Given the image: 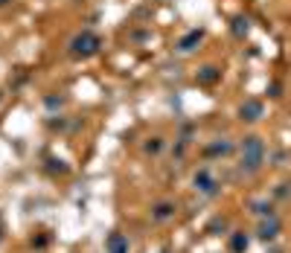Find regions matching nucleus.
Segmentation results:
<instances>
[{
	"mask_svg": "<svg viewBox=\"0 0 291 253\" xmlns=\"http://www.w3.org/2000/svg\"><path fill=\"white\" fill-rule=\"evenodd\" d=\"M277 198H291V184H279Z\"/></svg>",
	"mask_w": 291,
	"mask_h": 253,
	"instance_id": "nucleus-15",
	"label": "nucleus"
},
{
	"mask_svg": "<svg viewBox=\"0 0 291 253\" xmlns=\"http://www.w3.org/2000/svg\"><path fill=\"white\" fill-rule=\"evenodd\" d=\"M247 247H251V236L247 233H242V230L230 233V253H244Z\"/></svg>",
	"mask_w": 291,
	"mask_h": 253,
	"instance_id": "nucleus-9",
	"label": "nucleus"
},
{
	"mask_svg": "<svg viewBox=\"0 0 291 253\" xmlns=\"http://www.w3.org/2000/svg\"><path fill=\"white\" fill-rule=\"evenodd\" d=\"M247 18H236V21H233V32L239 35V38H242V35H247V29H251V26H247Z\"/></svg>",
	"mask_w": 291,
	"mask_h": 253,
	"instance_id": "nucleus-13",
	"label": "nucleus"
},
{
	"mask_svg": "<svg viewBox=\"0 0 291 253\" xmlns=\"http://www.w3.org/2000/svg\"><path fill=\"white\" fill-rule=\"evenodd\" d=\"M3 3H9V0H0V6H3Z\"/></svg>",
	"mask_w": 291,
	"mask_h": 253,
	"instance_id": "nucleus-17",
	"label": "nucleus"
},
{
	"mask_svg": "<svg viewBox=\"0 0 291 253\" xmlns=\"http://www.w3.org/2000/svg\"><path fill=\"white\" fill-rule=\"evenodd\" d=\"M192 184H195V189L201 192V195H207V198H213L216 192H219V181L213 178V172H210L207 166H204V169H198V172H195V178H192Z\"/></svg>",
	"mask_w": 291,
	"mask_h": 253,
	"instance_id": "nucleus-3",
	"label": "nucleus"
},
{
	"mask_svg": "<svg viewBox=\"0 0 291 253\" xmlns=\"http://www.w3.org/2000/svg\"><path fill=\"white\" fill-rule=\"evenodd\" d=\"M128 250H131L128 236H122V233H111V236H108V242H105V253H128Z\"/></svg>",
	"mask_w": 291,
	"mask_h": 253,
	"instance_id": "nucleus-7",
	"label": "nucleus"
},
{
	"mask_svg": "<svg viewBox=\"0 0 291 253\" xmlns=\"http://www.w3.org/2000/svg\"><path fill=\"white\" fill-rule=\"evenodd\" d=\"M204 38V29H192V32H186L181 41H178V53H189V50H195V44Z\"/></svg>",
	"mask_w": 291,
	"mask_h": 253,
	"instance_id": "nucleus-8",
	"label": "nucleus"
},
{
	"mask_svg": "<svg viewBox=\"0 0 291 253\" xmlns=\"http://www.w3.org/2000/svg\"><path fill=\"white\" fill-rule=\"evenodd\" d=\"M251 213L259 216V219H274L277 213H274V204H268V201H254L251 204Z\"/></svg>",
	"mask_w": 291,
	"mask_h": 253,
	"instance_id": "nucleus-11",
	"label": "nucleus"
},
{
	"mask_svg": "<svg viewBox=\"0 0 291 253\" xmlns=\"http://www.w3.org/2000/svg\"><path fill=\"white\" fill-rule=\"evenodd\" d=\"M230 151H233L230 140H221V143H213V146H210L207 154H210V157H216V154H221V157H224V154H230Z\"/></svg>",
	"mask_w": 291,
	"mask_h": 253,
	"instance_id": "nucleus-12",
	"label": "nucleus"
},
{
	"mask_svg": "<svg viewBox=\"0 0 291 253\" xmlns=\"http://www.w3.org/2000/svg\"><path fill=\"white\" fill-rule=\"evenodd\" d=\"M279 230H282V227H279L277 216H274V219H262L259 227H256V239H259V242H274L279 236Z\"/></svg>",
	"mask_w": 291,
	"mask_h": 253,
	"instance_id": "nucleus-5",
	"label": "nucleus"
},
{
	"mask_svg": "<svg viewBox=\"0 0 291 253\" xmlns=\"http://www.w3.org/2000/svg\"><path fill=\"white\" fill-rule=\"evenodd\" d=\"M268 151H265V143H262V137H256V134H251V137L242 140V157H239V169H242L244 175H254L262 169V163H265Z\"/></svg>",
	"mask_w": 291,
	"mask_h": 253,
	"instance_id": "nucleus-1",
	"label": "nucleus"
},
{
	"mask_svg": "<svg viewBox=\"0 0 291 253\" xmlns=\"http://www.w3.org/2000/svg\"><path fill=\"white\" fill-rule=\"evenodd\" d=\"M175 204L172 201H160V204H154V207H151V221H154V224H163V221H169L175 216Z\"/></svg>",
	"mask_w": 291,
	"mask_h": 253,
	"instance_id": "nucleus-6",
	"label": "nucleus"
},
{
	"mask_svg": "<svg viewBox=\"0 0 291 253\" xmlns=\"http://www.w3.org/2000/svg\"><path fill=\"white\" fill-rule=\"evenodd\" d=\"M102 47V41H99V35H93L91 29H85V32H79L73 41H70V53L73 56H81V58H88L93 56L96 50Z\"/></svg>",
	"mask_w": 291,
	"mask_h": 253,
	"instance_id": "nucleus-2",
	"label": "nucleus"
},
{
	"mask_svg": "<svg viewBox=\"0 0 291 253\" xmlns=\"http://www.w3.org/2000/svg\"><path fill=\"white\" fill-rule=\"evenodd\" d=\"M219 79H221V70L213 67V64L198 70V81H201V85H213V81H219Z\"/></svg>",
	"mask_w": 291,
	"mask_h": 253,
	"instance_id": "nucleus-10",
	"label": "nucleus"
},
{
	"mask_svg": "<svg viewBox=\"0 0 291 253\" xmlns=\"http://www.w3.org/2000/svg\"><path fill=\"white\" fill-rule=\"evenodd\" d=\"M262 114H265V105L259 102V99H244L239 105V119H244V122H259Z\"/></svg>",
	"mask_w": 291,
	"mask_h": 253,
	"instance_id": "nucleus-4",
	"label": "nucleus"
},
{
	"mask_svg": "<svg viewBox=\"0 0 291 253\" xmlns=\"http://www.w3.org/2000/svg\"><path fill=\"white\" fill-rule=\"evenodd\" d=\"M163 149V143H160V137H154L151 143H146V154H157V151Z\"/></svg>",
	"mask_w": 291,
	"mask_h": 253,
	"instance_id": "nucleus-14",
	"label": "nucleus"
},
{
	"mask_svg": "<svg viewBox=\"0 0 291 253\" xmlns=\"http://www.w3.org/2000/svg\"><path fill=\"white\" fill-rule=\"evenodd\" d=\"M224 227H227V221H224V219H216V221H213V224H210V233H216V230H224Z\"/></svg>",
	"mask_w": 291,
	"mask_h": 253,
	"instance_id": "nucleus-16",
	"label": "nucleus"
}]
</instances>
